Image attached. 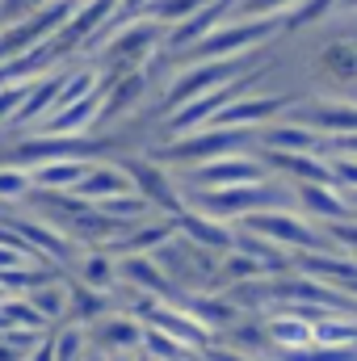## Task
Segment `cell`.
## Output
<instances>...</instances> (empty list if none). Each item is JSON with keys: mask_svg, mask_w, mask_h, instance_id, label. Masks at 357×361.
Instances as JSON below:
<instances>
[{"mask_svg": "<svg viewBox=\"0 0 357 361\" xmlns=\"http://www.w3.org/2000/svg\"><path fill=\"white\" fill-rule=\"evenodd\" d=\"M298 4H307V0H240L236 13H240L244 21H265V17H282V21H290V17L298 13Z\"/></svg>", "mask_w": 357, "mask_h": 361, "instance_id": "23", "label": "cell"}, {"mask_svg": "<svg viewBox=\"0 0 357 361\" xmlns=\"http://www.w3.org/2000/svg\"><path fill=\"white\" fill-rule=\"evenodd\" d=\"M202 361H257V357H248V353H240L231 345H206L202 349Z\"/></svg>", "mask_w": 357, "mask_h": 361, "instance_id": "31", "label": "cell"}, {"mask_svg": "<svg viewBox=\"0 0 357 361\" xmlns=\"http://www.w3.org/2000/svg\"><path fill=\"white\" fill-rule=\"evenodd\" d=\"M51 345H55V361H85L89 357V332H85V324H68L63 332L51 336Z\"/></svg>", "mask_w": 357, "mask_h": 361, "instance_id": "24", "label": "cell"}, {"mask_svg": "<svg viewBox=\"0 0 357 361\" xmlns=\"http://www.w3.org/2000/svg\"><path fill=\"white\" fill-rule=\"evenodd\" d=\"M105 361H139L135 353H118V357H105Z\"/></svg>", "mask_w": 357, "mask_h": 361, "instance_id": "35", "label": "cell"}, {"mask_svg": "<svg viewBox=\"0 0 357 361\" xmlns=\"http://www.w3.org/2000/svg\"><path fill=\"white\" fill-rule=\"evenodd\" d=\"M143 336H147V328H143L135 315H105V319L97 324V345L109 349V357L143 349Z\"/></svg>", "mask_w": 357, "mask_h": 361, "instance_id": "17", "label": "cell"}, {"mask_svg": "<svg viewBox=\"0 0 357 361\" xmlns=\"http://www.w3.org/2000/svg\"><path fill=\"white\" fill-rule=\"evenodd\" d=\"M156 47H160V25L152 17H143V21H126L122 34L101 38V59H114L126 68V63H143Z\"/></svg>", "mask_w": 357, "mask_h": 361, "instance_id": "7", "label": "cell"}, {"mask_svg": "<svg viewBox=\"0 0 357 361\" xmlns=\"http://www.w3.org/2000/svg\"><path fill=\"white\" fill-rule=\"evenodd\" d=\"M294 202H303L307 214L324 219V227H332V223H353V210H349L341 185H298V189H294Z\"/></svg>", "mask_w": 357, "mask_h": 361, "instance_id": "13", "label": "cell"}, {"mask_svg": "<svg viewBox=\"0 0 357 361\" xmlns=\"http://www.w3.org/2000/svg\"><path fill=\"white\" fill-rule=\"evenodd\" d=\"M248 147H261V130H227V126H206L198 135H185L173 139L164 147L169 160H185L193 169L210 164V160H223V156H244Z\"/></svg>", "mask_w": 357, "mask_h": 361, "instance_id": "3", "label": "cell"}, {"mask_svg": "<svg viewBox=\"0 0 357 361\" xmlns=\"http://www.w3.org/2000/svg\"><path fill=\"white\" fill-rule=\"evenodd\" d=\"M265 328H269L273 349H282L286 357H290V353H307V349H315V324H311L307 315L273 311V315L265 319Z\"/></svg>", "mask_w": 357, "mask_h": 361, "instance_id": "12", "label": "cell"}, {"mask_svg": "<svg viewBox=\"0 0 357 361\" xmlns=\"http://www.w3.org/2000/svg\"><path fill=\"white\" fill-rule=\"evenodd\" d=\"M126 173H131V180L139 185V193H143L152 206L169 210L173 219H181V214H185V197H181L177 189H173V180H169V173H164L160 164H147V160H131V164H126Z\"/></svg>", "mask_w": 357, "mask_h": 361, "instance_id": "9", "label": "cell"}, {"mask_svg": "<svg viewBox=\"0 0 357 361\" xmlns=\"http://www.w3.org/2000/svg\"><path fill=\"white\" fill-rule=\"evenodd\" d=\"M25 357H30L25 349H17L13 341H4V336H0V361H25Z\"/></svg>", "mask_w": 357, "mask_h": 361, "instance_id": "33", "label": "cell"}, {"mask_svg": "<svg viewBox=\"0 0 357 361\" xmlns=\"http://www.w3.org/2000/svg\"><path fill=\"white\" fill-rule=\"evenodd\" d=\"M0 311L8 315V324H13L17 332H34V336H42V332H47V319L38 315V307H34L30 298H17V294H13Z\"/></svg>", "mask_w": 357, "mask_h": 361, "instance_id": "25", "label": "cell"}, {"mask_svg": "<svg viewBox=\"0 0 357 361\" xmlns=\"http://www.w3.org/2000/svg\"><path fill=\"white\" fill-rule=\"evenodd\" d=\"M101 114V97H89V101H76V105H68V109H59V114H51L47 122H42V135L47 139H76L80 130H89L92 118Z\"/></svg>", "mask_w": 357, "mask_h": 361, "instance_id": "18", "label": "cell"}, {"mask_svg": "<svg viewBox=\"0 0 357 361\" xmlns=\"http://www.w3.org/2000/svg\"><path fill=\"white\" fill-rule=\"evenodd\" d=\"M25 361H55V345H51V341L42 336V345H38V349H34V353H30Z\"/></svg>", "mask_w": 357, "mask_h": 361, "instance_id": "34", "label": "cell"}, {"mask_svg": "<svg viewBox=\"0 0 357 361\" xmlns=\"http://www.w3.org/2000/svg\"><path fill=\"white\" fill-rule=\"evenodd\" d=\"M105 307H109V298H105L101 290H89V286H76V290H72V311H76V324H85V319H97V324H101V319L109 315Z\"/></svg>", "mask_w": 357, "mask_h": 361, "instance_id": "28", "label": "cell"}, {"mask_svg": "<svg viewBox=\"0 0 357 361\" xmlns=\"http://www.w3.org/2000/svg\"><path fill=\"white\" fill-rule=\"evenodd\" d=\"M114 8H118V0H85V4L76 8V17L68 21L63 38H55V55H63V51L80 47L89 34H97V30H101V25L114 17Z\"/></svg>", "mask_w": 357, "mask_h": 361, "instance_id": "16", "label": "cell"}, {"mask_svg": "<svg viewBox=\"0 0 357 361\" xmlns=\"http://www.w3.org/2000/svg\"><path fill=\"white\" fill-rule=\"evenodd\" d=\"M143 357H152V361H193V349H185L173 336L147 328V336H143Z\"/></svg>", "mask_w": 357, "mask_h": 361, "instance_id": "26", "label": "cell"}, {"mask_svg": "<svg viewBox=\"0 0 357 361\" xmlns=\"http://www.w3.org/2000/svg\"><path fill=\"white\" fill-rule=\"evenodd\" d=\"M147 89V76L143 72H126V80L122 85H114V92L105 97V114H122V109H131L139 97Z\"/></svg>", "mask_w": 357, "mask_h": 361, "instance_id": "27", "label": "cell"}, {"mask_svg": "<svg viewBox=\"0 0 357 361\" xmlns=\"http://www.w3.org/2000/svg\"><path fill=\"white\" fill-rule=\"evenodd\" d=\"M261 147L273 152V156H324L332 143L320 135V130H311V126H303V122H277V126H265L261 130Z\"/></svg>", "mask_w": 357, "mask_h": 361, "instance_id": "8", "label": "cell"}, {"mask_svg": "<svg viewBox=\"0 0 357 361\" xmlns=\"http://www.w3.org/2000/svg\"><path fill=\"white\" fill-rule=\"evenodd\" d=\"M85 361H105V357H85Z\"/></svg>", "mask_w": 357, "mask_h": 361, "instance_id": "37", "label": "cell"}, {"mask_svg": "<svg viewBox=\"0 0 357 361\" xmlns=\"http://www.w3.org/2000/svg\"><path fill=\"white\" fill-rule=\"evenodd\" d=\"M118 281V261H109L105 252H89L85 261H80V286H89V290H109Z\"/></svg>", "mask_w": 357, "mask_h": 361, "instance_id": "22", "label": "cell"}, {"mask_svg": "<svg viewBox=\"0 0 357 361\" xmlns=\"http://www.w3.org/2000/svg\"><path fill=\"white\" fill-rule=\"evenodd\" d=\"M294 197V189L286 185H273V180H261V185H240V189H202V193H189L193 210L206 214V219H219V223H244L248 214H261V210H282L286 202Z\"/></svg>", "mask_w": 357, "mask_h": 361, "instance_id": "1", "label": "cell"}, {"mask_svg": "<svg viewBox=\"0 0 357 361\" xmlns=\"http://www.w3.org/2000/svg\"><path fill=\"white\" fill-rule=\"evenodd\" d=\"M240 231H253L277 248H290V252H337V244H328V231L290 214V210H261V214H248L240 223Z\"/></svg>", "mask_w": 357, "mask_h": 361, "instance_id": "2", "label": "cell"}, {"mask_svg": "<svg viewBox=\"0 0 357 361\" xmlns=\"http://www.w3.org/2000/svg\"><path fill=\"white\" fill-rule=\"evenodd\" d=\"M286 21L282 17H265V21H227V25H219L206 42H198L193 51H189V59L193 63H219V59H240L244 51H253V47H261L265 38H273L277 30H282Z\"/></svg>", "mask_w": 357, "mask_h": 361, "instance_id": "4", "label": "cell"}, {"mask_svg": "<svg viewBox=\"0 0 357 361\" xmlns=\"http://www.w3.org/2000/svg\"><path fill=\"white\" fill-rule=\"evenodd\" d=\"M30 189H34L30 169H0V206L4 202H21Z\"/></svg>", "mask_w": 357, "mask_h": 361, "instance_id": "30", "label": "cell"}, {"mask_svg": "<svg viewBox=\"0 0 357 361\" xmlns=\"http://www.w3.org/2000/svg\"><path fill=\"white\" fill-rule=\"evenodd\" d=\"M89 169L92 164H85L80 156H68V160H51V164L30 169V177H34V185H42V189H68V193H76L80 180L89 177Z\"/></svg>", "mask_w": 357, "mask_h": 361, "instance_id": "20", "label": "cell"}, {"mask_svg": "<svg viewBox=\"0 0 357 361\" xmlns=\"http://www.w3.org/2000/svg\"><path fill=\"white\" fill-rule=\"evenodd\" d=\"M202 8H206V0H156L147 17H152L156 25H169V21L181 25V21H189L193 13H202Z\"/></svg>", "mask_w": 357, "mask_h": 361, "instance_id": "29", "label": "cell"}, {"mask_svg": "<svg viewBox=\"0 0 357 361\" xmlns=\"http://www.w3.org/2000/svg\"><path fill=\"white\" fill-rule=\"evenodd\" d=\"M269 180V164L257 156H223V160H210L202 169H189V193H202V189H240V185H261Z\"/></svg>", "mask_w": 357, "mask_h": 361, "instance_id": "6", "label": "cell"}, {"mask_svg": "<svg viewBox=\"0 0 357 361\" xmlns=\"http://www.w3.org/2000/svg\"><path fill=\"white\" fill-rule=\"evenodd\" d=\"M122 193H135V180L126 169H105V164H92L89 177L80 180V189L72 193V202H89V206H101V202H114Z\"/></svg>", "mask_w": 357, "mask_h": 361, "instance_id": "14", "label": "cell"}, {"mask_svg": "<svg viewBox=\"0 0 357 361\" xmlns=\"http://www.w3.org/2000/svg\"><path fill=\"white\" fill-rule=\"evenodd\" d=\"M290 105V97H236L210 126H227V130H257V122H269L273 114H282Z\"/></svg>", "mask_w": 357, "mask_h": 361, "instance_id": "11", "label": "cell"}, {"mask_svg": "<svg viewBox=\"0 0 357 361\" xmlns=\"http://www.w3.org/2000/svg\"><path fill=\"white\" fill-rule=\"evenodd\" d=\"M25 298L38 307V315H42L47 324H51V319H59V315H68V307H72V290H68V286H59L55 277H51V281H42L38 290H30Z\"/></svg>", "mask_w": 357, "mask_h": 361, "instance_id": "21", "label": "cell"}, {"mask_svg": "<svg viewBox=\"0 0 357 361\" xmlns=\"http://www.w3.org/2000/svg\"><path fill=\"white\" fill-rule=\"evenodd\" d=\"M244 68H248V59H219V63H193V68H181L177 80L169 85V92H164V109L177 114L181 105H189V101H198V97H210V92H219V89L240 85Z\"/></svg>", "mask_w": 357, "mask_h": 361, "instance_id": "5", "label": "cell"}, {"mask_svg": "<svg viewBox=\"0 0 357 361\" xmlns=\"http://www.w3.org/2000/svg\"><path fill=\"white\" fill-rule=\"evenodd\" d=\"M152 4H156V0H118V8L126 13V21H135L139 13H152Z\"/></svg>", "mask_w": 357, "mask_h": 361, "instance_id": "32", "label": "cell"}, {"mask_svg": "<svg viewBox=\"0 0 357 361\" xmlns=\"http://www.w3.org/2000/svg\"><path fill=\"white\" fill-rule=\"evenodd\" d=\"M177 231L189 235L193 248H210V252H231L236 248V227L231 223H219V219H206L198 210H185L177 219Z\"/></svg>", "mask_w": 357, "mask_h": 361, "instance_id": "15", "label": "cell"}, {"mask_svg": "<svg viewBox=\"0 0 357 361\" xmlns=\"http://www.w3.org/2000/svg\"><path fill=\"white\" fill-rule=\"evenodd\" d=\"M118 281H126V286H135V290H143L147 298H177V286L169 281V273L160 269V261L156 257H122L118 261Z\"/></svg>", "mask_w": 357, "mask_h": 361, "instance_id": "10", "label": "cell"}, {"mask_svg": "<svg viewBox=\"0 0 357 361\" xmlns=\"http://www.w3.org/2000/svg\"><path fill=\"white\" fill-rule=\"evenodd\" d=\"M8 298H13V294H8V290H4V286H0V307H4V302H8Z\"/></svg>", "mask_w": 357, "mask_h": 361, "instance_id": "36", "label": "cell"}, {"mask_svg": "<svg viewBox=\"0 0 357 361\" xmlns=\"http://www.w3.org/2000/svg\"><path fill=\"white\" fill-rule=\"evenodd\" d=\"M21 235H25V244L34 248V252H42V257H51V261H59V265H68L72 261V244L63 240V231H55L51 223H34V219H17L13 223Z\"/></svg>", "mask_w": 357, "mask_h": 361, "instance_id": "19", "label": "cell"}]
</instances>
